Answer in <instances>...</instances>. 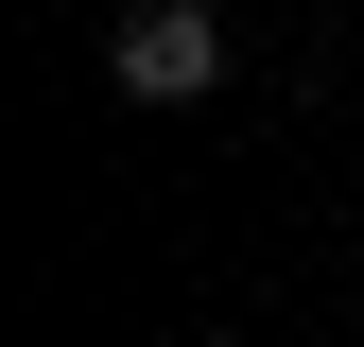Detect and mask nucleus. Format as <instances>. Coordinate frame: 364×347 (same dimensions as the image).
<instances>
[{"instance_id":"1","label":"nucleus","mask_w":364,"mask_h":347,"mask_svg":"<svg viewBox=\"0 0 364 347\" xmlns=\"http://www.w3.org/2000/svg\"><path fill=\"white\" fill-rule=\"evenodd\" d=\"M105 87H122V105H191V87H225V18H208V0H139V18L105 35Z\"/></svg>"}]
</instances>
